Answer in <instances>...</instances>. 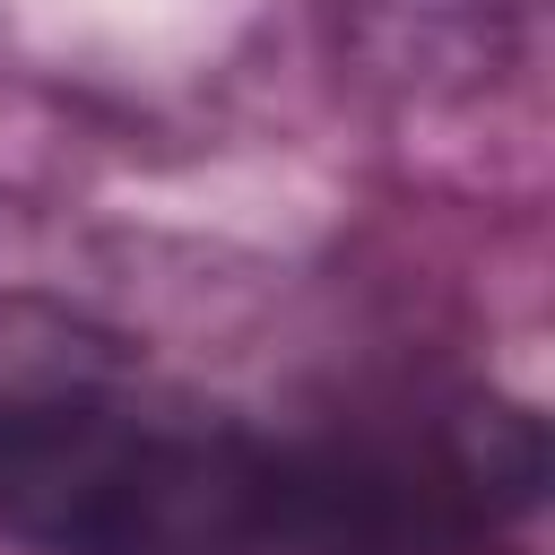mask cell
Instances as JSON below:
<instances>
[{
  "label": "cell",
  "instance_id": "1",
  "mask_svg": "<svg viewBox=\"0 0 555 555\" xmlns=\"http://www.w3.org/2000/svg\"><path fill=\"white\" fill-rule=\"evenodd\" d=\"M0 529L43 555H260L278 451L95 312L0 286Z\"/></svg>",
  "mask_w": 555,
  "mask_h": 555
}]
</instances>
